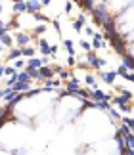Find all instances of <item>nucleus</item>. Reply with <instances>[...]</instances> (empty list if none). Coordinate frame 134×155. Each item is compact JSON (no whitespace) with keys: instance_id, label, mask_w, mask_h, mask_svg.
I'll use <instances>...</instances> for the list:
<instances>
[{"instance_id":"22","label":"nucleus","mask_w":134,"mask_h":155,"mask_svg":"<svg viewBox=\"0 0 134 155\" xmlns=\"http://www.w3.org/2000/svg\"><path fill=\"white\" fill-rule=\"evenodd\" d=\"M77 2L81 4V8L86 10V12H92L94 10V0H77Z\"/></svg>"},{"instance_id":"23","label":"nucleus","mask_w":134,"mask_h":155,"mask_svg":"<svg viewBox=\"0 0 134 155\" xmlns=\"http://www.w3.org/2000/svg\"><path fill=\"white\" fill-rule=\"evenodd\" d=\"M17 58H21V48H12L8 52V61L10 59H17Z\"/></svg>"},{"instance_id":"27","label":"nucleus","mask_w":134,"mask_h":155,"mask_svg":"<svg viewBox=\"0 0 134 155\" xmlns=\"http://www.w3.org/2000/svg\"><path fill=\"white\" fill-rule=\"evenodd\" d=\"M33 19H35L36 23H46V21H48V17H46L44 14H40V12H39V14H33Z\"/></svg>"},{"instance_id":"3","label":"nucleus","mask_w":134,"mask_h":155,"mask_svg":"<svg viewBox=\"0 0 134 155\" xmlns=\"http://www.w3.org/2000/svg\"><path fill=\"white\" fill-rule=\"evenodd\" d=\"M132 92L130 90H123V92H121V96H115V98H111V100H109V104H115V105H126V104H130L132 102Z\"/></svg>"},{"instance_id":"6","label":"nucleus","mask_w":134,"mask_h":155,"mask_svg":"<svg viewBox=\"0 0 134 155\" xmlns=\"http://www.w3.org/2000/svg\"><path fill=\"white\" fill-rule=\"evenodd\" d=\"M52 77H56V73H54V67H50V65H44V67L39 69V81L44 82L46 79H52Z\"/></svg>"},{"instance_id":"15","label":"nucleus","mask_w":134,"mask_h":155,"mask_svg":"<svg viewBox=\"0 0 134 155\" xmlns=\"http://www.w3.org/2000/svg\"><path fill=\"white\" fill-rule=\"evenodd\" d=\"M123 65L126 67V71H134V56L125 54V56H123Z\"/></svg>"},{"instance_id":"7","label":"nucleus","mask_w":134,"mask_h":155,"mask_svg":"<svg viewBox=\"0 0 134 155\" xmlns=\"http://www.w3.org/2000/svg\"><path fill=\"white\" fill-rule=\"evenodd\" d=\"M94 100V102H109L113 96L111 94H107V92H103V90H100V88H96V90H92V96H90Z\"/></svg>"},{"instance_id":"34","label":"nucleus","mask_w":134,"mask_h":155,"mask_svg":"<svg viewBox=\"0 0 134 155\" xmlns=\"http://www.w3.org/2000/svg\"><path fill=\"white\" fill-rule=\"evenodd\" d=\"M115 71H117V75H126V73H129V71H126V67H125V65H119V67L117 69H115Z\"/></svg>"},{"instance_id":"43","label":"nucleus","mask_w":134,"mask_h":155,"mask_svg":"<svg viewBox=\"0 0 134 155\" xmlns=\"http://www.w3.org/2000/svg\"><path fill=\"white\" fill-rule=\"evenodd\" d=\"M4 50V46H2V42H0V52H2Z\"/></svg>"},{"instance_id":"30","label":"nucleus","mask_w":134,"mask_h":155,"mask_svg":"<svg viewBox=\"0 0 134 155\" xmlns=\"http://www.w3.org/2000/svg\"><path fill=\"white\" fill-rule=\"evenodd\" d=\"M107 113H109V117H111L113 121H121V113H119V111H115L113 107H111V109H109Z\"/></svg>"},{"instance_id":"35","label":"nucleus","mask_w":134,"mask_h":155,"mask_svg":"<svg viewBox=\"0 0 134 155\" xmlns=\"http://www.w3.org/2000/svg\"><path fill=\"white\" fill-rule=\"evenodd\" d=\"M58 44H50V56H54V58H56L58 56Z\"/></svg>"},{"instance_id":"4","label":"nucleus","mask_w":134,"mask_h":155,"mask_svg":"<svg viewBox=\"0 0 134 155\" xmlns=\"http://www.w3.org/2000/svg\"><path fill=\"white\" fill-rule=\"evenodd\" d=\"M92 50H102V48H106V38H103V33H94V37H92Z\"/></svg>"},{"instance_id":"46","label":"nucleus","mask_w":134,"mask_h":155,"mask_svg":"<svg viewBox=\"0 0 134 155\" xmlns=\"http://www.w3.org/2000/svg\"><path fill=\"white\" fill-rule=\"evenodd\" d=\"M0 14H2V4H0Z\"/></svg>"},{"instance_id":"5","label":"nucleus","mask_w":134,"mask_h":155,"mask_svg":"<svg viewBox=\"0 0 134 155\" xmlns=\"http://www.w3.org/2000/svg\"><path fill=\"white\" fill-rule=\"evenodd\" d=\"M14 40L17 42L19 48H23V46H29V42H31V35H27V33H23V31H17Z\"/></svg>"},{"instance_id":"41","label":"nucleus","mask_w":134,"mask_h":155,"mask_svg":"<svg viewBox=\"0 0 134 155\" xmlns=\"http://www.w3.org/2000/svg\"><path fill=\"white\" fill-rule=\"evenodd\" d=\"M40 4H42V8H44V6H50L52 4V0H40Z\"/></svg>"},{"instance_id":"13","label":"nucleus","mask_w":134,"mask_h":155,"mask_svg":"<svg viewBox=\"0 0 134 155\" xmlns=\"http://www.w3.org/2000/svg\"><path fill=\"white\" fill-rule=\"evenodd\" d=\"M12 90H15V92H29L31 90V82H19L17 81L14 86H12Z\"/></svg>"},{"instance_id":"19","label":"nucleus","mask_w":134,"mask_h":155,"mask_svg":"<svg viewBox=\"0 0 134 155\" xmlns=\"http://www.w3.org/2000/svg\"><path fill=\"white\" fill-rule=\"evenodd\" d=\"M15 90H12V88H6V90H2V100H4V102L6 104H10L12 102V100H14V96H15Z\"/></svg>"},{"instance_id":"11","label":"nucleus","mask_w":134,"mask_h":155,"mask_svg":"<svg viewBox=\"0 0 134 155\" xmlns=\"http://www.w3.org/2000/svg\"><path fill=\"white\" fill-rule=\"evenodd\" d=\"M79 88H81V81H79V79H71L69 82H67V86H65V90H67V92H69V94H73V96H75V94H77V90H79Z\"/></svg>"},{"instance_id":"42","label":"nucleus","mask_w":134,"mask_h":155,"mask_svg":"<svg viewBox=\"0 0 134 155\" xmlns=\"http://www.w3.org/2000/svg\"><path fill=\"white\" fill-rule=\"evenodd\" d=\"M2 75H4V65L0 63V77H2Z\"/></svg>"},{"instance_id":"26","label":"nucleus","mask_w":134,"mask_h":155,"mask_svg":"<svg viewBox=\"0 0 134 155\" xmlns=\"http://www.w3.org/2000/svg\"><path fill=\"white\" fill-rule=\"evenodd\" d=\"M84 81H86V84H88L90 88H94V90L98 88V84H96V79H94L92 75H86V77H84Z\"/></svg>"},{"instance_id":"44","label":"nucleus","mask_w":134,"mask_h":155,"mask_svg":"<svg viewBox=\"0 0 134 155\" xmlns=\"http://www.w3.org/2000/svg\"><path fill=\"white\" fill-rule=\"evenodd\" d=\"M0 27H4V21L2 19H0Z\"/></svg>"},{"instance_id":"28","label":"nucleus","mask_w":134,"mask_h":155,"mask_svg":"<svg viewBox=\"0 0 134 155\" xmlns=\"http://www.w3.org/2000/svg\"><path fill=\"white\" fill-rule=\"evenodd\" d=\"M79 46H81L84 52H90V50H92V44H90V40H84V38L79 42Z\"/></svg>"},{"instance_id":"1","label":"nucleus","mask_w":134,"mask_h":155,"mask_svg":"<svg viewBox=\"0 0 134 155\" xmlns=\"http://www.w3.org/2000/svg\"><path fill=\"white\" fill-rule=\"evenodd\" d=\"M94 17V21H96V25L98 27H103L107 21H111L113 17L111 14H109V10H107V4L106 2H100V4H94V10L90 12Z\"/></svg>"},{"instance_id":"39","label":"nucleus","mask_w":134,"mask_h":155,"mask_svg":"<svg viewBox=\"0 0 134 155\" xmlns=\"http://www.w3.org/2000/svg\"><path fill=\"white\" fill-rule=\"evenodd\" d=\"M121 109H123V113H130V111H132L129 104H126V105H121Z\"/></svg>"},{"instance_id":"47","label":"nucleus","mask_w":134,"mask_h":155,"mask_svg":"<svg viewBox=\"0 0 134 155\" xmlns=\"http://www.w3.org/2000/svg\"><path fill=\"white\" fill-rule=\"evenodd\" d=\"M132 119H134V117H132Z\"/></svg>"},{"instance_id":"9","label":"nucleus","mask_w":134,"mask_h":155,"mask_svg":"<svg viewBox=\"0 0 134 155\" xmlns=\"http://www.w3.org/2000/svg\"><path fill=\"white\" fill-rule=\"evenodd\" d=\"M0 42H2V46H6V48H10V46L14 44V37H12L4 27H0Z\"/></svg>"},{"instance_id":"31","label":"nucleus","mask_w":134,"mask_h":155,"mask_svg":"<svg viewBox=\"0 0 134 155\" xmlns=\"http://www.w3.org/2000/svg\"><path fill=\"white\" fill-rule=\"evenodd\" d=\"M27 73H29V77H31V81L33 79H39V69H29L27 67Z\"/></svg>"},{"instance_id":"17","label":"nucleus","mask_w":134,"mask_h":155,"mask_svg":"<svg viewBox=\"0 0 134 155\" xmlns=\"http://www.w3.org/2000/svg\"><path fill=\"white\" fill-rule=\"evenodd\" d=\"M75 96H79L81 100H88L90 96H92V88H82V86H81V88L77 90Z\"/></svg>"},{"instance_id":"40","label":"nucleus","mask_w":134,"mask_h":155,"mask_svg":"<svg viewBox=\"0 0 134 155\" xmlns=\"http://www.w3.org/2000/svg\"><path fill=\"white\" fill-rule=\"evenodd\" d=\"M65 96H71L67 90H59V98H65Z\"/></svg>"},{"instance_id":"25","label":"nucleus","mask_w":134,"mask_h":155,"mask_svg":"<svg viewBox=\"0 0 134 155\" xmlns=\"http://www.w3.org/2000/svg\"><path fill=\"white\" fill-rule=\"evenodd\" d=\"M25 63H27V61H25L23 58H17V59H14V65H12V67L17 71V69H23V65H25Z\"/></svg>"},{"instance_id":"24","label":"nucleus","mask_w":134,"mask_h":155,"mask_svg":"<svg viewBox=\"0 0 134 155\" xmlns=\"http://www.w3.org/2000/svg\"><path fill=\"white\" fill-rule=\"evenodd\" d=\"M17 81H19V82H31V77H29L27 69H25V71H19V73H17Z\"/></svg>"},{"instance_id":"38","label":"nucleus","mask_w":134,"mask_h":155,"mask_svg":"<svg viewBox=\"0 0 134 155\" xmlns=\"http://www.w3.org/2000/svg\"><path fill=\"white\" fill-rule=\"evenodd\" d=\"M52 25H54V29H56L58 33L62 31V25H59V21H58V19H54V21H52Z\"/></svg>"},{"instance_id":"32","label":"nucleus","mask_w":134,"mask_h":155,"mask_svg":"<svg viewBox=\"0 0 134 155\" xmlns=\"http://www.w3.org/2000/svg\"><path fill=\"white\" fill-rule=\"evenodd\" d=\"M84 33H86V37H94V27H90V25H86V27H84Z\"/></svg>"},{"instance_id":"36","label":"nucleus","mask_w":134,"mask_h":155,"mask_svg":"<svg viewBox=\"0 0 134 155\" xmlns=\"http://www.w3.org/2000/svg\"><path fill=\"white\" fill-rule=\"evenodd\" d=\"M125 81H129V82H134V71H129V73L125 75Z\"/></svg>"},{"instance_id":"20","label":"nucleus","mask_w":134,"mask_h":155,"mask_svg":"<svg viewBox=\"0 0 134 155\" xmlns=\"http://www.w3.org/2000/svg\"><path fill=\"white\" fill-rule=\"evenodd\" d=\"M39 48H40V54H44V56H50V44H48L44 38H39Z\"/></svg>"},{"instance_id":"45","label":"nucleus","mask_w":134,"mask_h":155,"mask_svg":"<svg viewBox=\"0 0 134 155\" xmlns=\"http://www.w3.org/2000/svg\"><path fill=\"white\" fill-rule=\"evenodd\" d=\"M0 102H2V90H0Z\"/></svg>"},{"instance_id":"8","label":"nucleus","mask_w":134,"mask_h":155,"mask_svg":"<svg viewBox=\"0 0 134 155\" xmlns=\"http://www.w3.org/2000/svg\"><path fill=\"white\" fill-rule=\"evenodd\" d=\"M46 63H48V58H31L27 61V67L29 69H40V67H44Z\"/></svg>"},{"instance_id":"12","label":"nucleus","mask_w":134,"mask_h":155,"mask_svg":"<svg viewBox=\"0 0 134 155\" xmlns=\"http://www.w3.org/2000/svg\"><path fill=\"white\" fill-rule=\"evenodd\" d=\"M14 14H27V2L25 0H14Z\"/></svg>"},{"instance_id":"29","label":"nucleus","mask_w":134,"mask_h":155,"mask_svg":"<svg viewBox=\"0 0 134 155\" xmlns=\"http://www.w3.org/2000/svg\"><path fill=\"white\" fill-rule=\"evenodd\" d=\"M4 75L8 77V79H10V77H17V71H15L14 67H10V65H8V67H4Z\"/></svg>"},{"instance_id":"10","label":"nucleus","mask_w":134,"mask_h":155,"mask_svg":"<svg viewBox=\"0 0 134 155\" xmlns=\"http://www.w3.org/2000/svg\"><path fill=\"white\" fill-rule=\"evenodd\" d=\"M25 2H27V14H39L42 10L40 0H25Z\"/></svg>"},{"instance_id":"18","label":"nucleus","mask_w":134,"mask_h":155,"mask_svg":"<svg viewBox=\"0 0 134 155\" xmlns=\"http://www.w3.org/2000/svg\"><path fill=\"white\" fill-rule=\"evenodd\" d=\"M35 54H36V48H33V46H23L21 48V58H35Z\"/></svg>"},{"instance_id":"16","label":"nucleus","mask_w":134,"mask_h":155,"mask_svg":"<svg viewBox=\"0 0 134 155\" xmlns=\"http://www.w3.org/2000/svg\"><path fill=\"white\" fill-rule=\"evenodd\" d=\"M115 79H117V71H109V73H102V81L107 82V84H113Z\"/></svg>"},{"instance_id":"14","label":"nucleus","mask_w":134,"mask_h":155,"mask_svg":"<svg viewBox=\"0 0 134 155\" xmlns=\"http://www.w3.org/2000/svg\"><path fill=\"white\" fill-rule=\"evenodd\" d=\"M84 23H86V17H84L82 14L77 17V21H73V29H75L77 33H81L82 29H84Z\"/></svg>"},{"instance_id":"2","label":"nucleus","mask_w":134,"mask_h":155,"mask_svg":"<svg viewBox=\"0 0 134 155\" xmlns=\"http://www.w3.org/2000/svg\"><path fill=\"white\" fill-rule=\"evenodd\" d=\"M84 59H86V63H88V65H92L94 69H102L103 65L107 63V59L98 58V56H96V52H92V50H90V52H86V56H84Z\"/></svg>"},{"instance_id":"33","label":"nucleus","mask_w":134,"mask_h":155,"mask_svg":"<svg viewBox=\"0 0 134 155\" xmlns=\"http://www.w3.org/2000/svg\"><path fill=\"white\" fill-rule=\"evenodd\" d=\"M71 10H73V2H71V0H67V2H65V8H63V12H65V14H71Z\"/></svg>"},{"instance_id":"37","label":"nucleus","mask_w":134,"mask_h":155,"mask_svg":"<svg viewBox=\"0 0 134 155\" xmlns=\"http://www.w3.org/2000/svg\"><path fill=\"white\" fill-rule=\"evenodd\" d=\"M65 63L69 65V67H73V65H75V56H67V59H65Z\"/></svg>"},{"instance_id":"21","label":"nucleus","mask_w":134,"mask_h":155,"mask_svg":"<svg viewBox=\"0 0 134 155\" xmlns=\"http://www.w3.org/2000/svg\"><path fill=\"white\" fill-rule=\"evenodd\" d=\"M63 46H65V50H67V54H69V56H75V42H73V40H69V38H65L63 40Z\"/></svg>"}]
</instances>
